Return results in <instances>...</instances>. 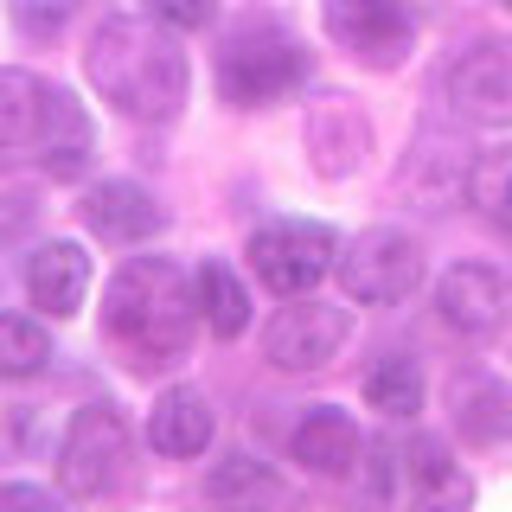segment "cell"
Returning a JSON list of instances; mask_svg holds the SVG:
<instances>
[{
  "label": "cell",
  "mask_w": 512,
  "mask_h": 512,
  "mask_svg": "<svg viewBox=\"0 0 512 512\" xmlns=\"http://www.w3.org/2000/svg\"><path fill=\"white\" fill-rule=\"evenodd\" d=\"M84 295H90V256L84 244H71V237H52V244H39L26 256V301L39 314H77L84 308Z\"/></svg>",
  "instance_id": "13"
},
{
  "label": "cell",
  "mask_w": 512,
  "mask_h": 512,
  "mask_svg": "<svg viewBox=\"0 0 512 512\" xmlns=\"http://www.w3.org/2000/svg\"><path fill=\"white\" fill-rule=\"evenodd\" d=\"M128 474V423L116 404H84L58 442V487L71 500H109Z\"/></svg>",
  "instance_id": "7"
},
{
  "label": "cell",
  "mask_w": 512,
  "mask_h": 512,
  "mask_svg": "<svg viewBox=\"0 0 512 512\" xmlns=\"http://www.w3.org/2000/svg\"><path fill=\"white\" fill-rule=\"evenodd\" d=\"M77 218H84L103 244H141V237H154L160 224H167V212L154 205V192L135 186V180H96V186H84Z\"/></svg>",
  "instance_id": "12"
},
{
  "label": "cell",
  "mask_w": 512,
  "mask_h": 512,
  "mask_svg": "<svg viewBox=\"0 0 512 512\" xmlns=\"http://www.w3.org/2000/svg\"><path fill=\"white\" fill-rule=\"evenodd\" d=\"M308 84V52L276 20H244L218 52V96L231 109H269Z\"/></svg>",
  "instance_id": "4"
},
{
  "label": "cell",
  "mask_w": 512,
  "mask_h": 512,
  "mask_svg": "<svg viewBox=\"0 0 512 512\" xmlns=\"http://www.w3.org/2000/svg\"><path fill=\"white\" fill-rule=\"evenodd\" d=\"M77 13V0H13V26L32 39H52V32Z\"/></svg>",
  "instance_id": "25"
},
{
  "label": "cell",
  "mask_w": 512,
  "mask_h": 512,
  "mask_svg": "<svg viewBox=\"0 0 512 512\" xmlns=\"http://www.w3.org/2000/svg\"><path fill=\"white\" fill-rule=\"evenodd\" d=\"M199 288L173 256H128L109 276L103 301V333L122 352L128 372H167L192 352L199 333Z\"/></svg>",
  "instance_id": "1"
},
{
  "label": "cell",
  "mask_w": 512,
  "mask_h": 512,
  "mask_svg": "<svg viewBox=\"0 0 512 512\" xmlns=\"http://www.w3.org/2000/svg\"><path fill=\"white\" fill-rule=\"evenodd\" d=\"M0 512H64V506L32 480H0Z\"/></svg>",
  "instance_id": "26"
},
{
  "label": "cell",
  "mask_w": 512,
  "mask_h": 512,
  "mask_svg": "<svg viewBox=\"0 0 512 512\" xmlns=\"http://www.w3.org/2000/svg\"><path fill=\"white\" fill-rule=\"evenodd\" d=\"M205 500H212V512H282L288 487L269 461L224 455V461H212V474H205Z\"/></svg>",
  "instance_id": "18"
},
{
  "label": "cell",
  "mask_w": 512,
  "mask_h": 512,
  "mask_svg": "<svg viewBox=\"0 0 512 512\" xmlns=\"http://www.w3.org/2000/svg\"><path fill=\"white\" fill-rule=\"evenodd\" d=\"M288 455H295L308 474H320V480H346L352 468H359V455H365V436H359V423H352L346 410L320 404V410H308L295 423Z\"/></svg>",
  "instance_id": "15"
},
{
  "label": "cell",
  "mask_w": 512,
  "mask_h": 512,
  "mask_svg": "<svg viewBox=\"0 0 512 512\" xmlns=\"http://www.w3.org/2000/svg\"><path fill=\"white\" fill-rule=\"evenodd\" d=\"M0 148L39 154L58 180H71L96 148V128L64 84L39 71H0Z\"/></svg>",
  "instance_id": "3"
},
{
  "label": "cell",
  "mask_w": 512,
  "mask_h": 512,
  "mask_svg": "<svg viewBox=\"0 0 512 512\" xmlns=\"http://www.w3.org/2000/svg\"><path fill=\"white\" fill-rule=\"evenodd\" d=\"M436 320H442L448 333H461V340H474V346L500 340V333L512 327V282H506V269H493V263H455V269H442V282H436Z\"/></svg>",
  "instance_id": "10"
},
{
  "label": "cell",
  "mask_w": 512,
  "mask_h": 512,
  "mask_svg": "<svg viewBox=\"0 0 512 512\" xmlns=\"http://www.w3.org/2000/svg\"><path fill=\"white\" fill-rule=\"evenodd\" d=\"M84 77L128 122H173L186 109V90H192L180 39L154 20H135V13H116V20H103L90 32Z\"/></svg>",
  "instance_id": "2"
},
{
  "label": "cell",
  "mask_w": 512,
  "mask_h": 512,
  "mask_svg": "<svg viewBox=\"0 0 512 512\" xmlns=\"http://www.w3.org/2000/svg\"><path fill=\"white\" fill-rule=\"evenodd\" d=\"M468 205L493 224V231L512 237V141L506 148H487L468 167Z\"/></svg>",
  "instance_id": "22"
},
{
  "label": "cell",
  "mask_w": 512,
  "mask_h": 512,
  "mask_svg": "<svg viewBox=\"0 0 512 512\" xmlns=\"http://www.w3.org/2000/svg\"><path fill=\"white\" fill-rule=\"evenodd\" d=\"M455 436L474 448H500L512 442V384L500 372H461L455 378Z\"/></svg>",
  "instance_id": "17"
},
{
  "label": "cell",
  "mask_w": 512,
  "mask_h": 512,
  "mask_svg": "<svg viewBox=\"0 0 512 512\" xmlns=\"http://www.w3.org/2000/svg\"><path fill=\"white\" fill-rule=\"evenodd\" d=\"M506 7H512V0H506Z\"/></svg>",
  "instance_id": "27"
},
{
  "label": "cell",
  "mask_w": 512,
  "mask_h": 512,
  "mask_svg": "<svg viewBox=\"0 0 512 512\" xmlns=\"http://www.w3.org/2000/svg\"><path fill=\"white\" fill-rule=\"evenodd\" d=\"M52 365V333L32 314H0V378H39Z\"/></svg>",
  "instance_id": "23"
},
{
  "label": "cell",
  "mask_w": 512,
  "mask_h": 512,
  "mask_svg": "<svg viewBox=\"0 0 512 512\" xmlns=\"http://www.w3.org/2000/svg\"><path fill=\"white\" fill-rule=\"evenodd\" d=\"M250 269H256V282L282 301L314 295V288L340 269V231H333V224H314V218H269L263 231L250 237Z\"/></svg>",
  "instance_id": "5"
},
{
  "label": "cell",
  "mask_w": 512,
  "mask_h": 512,
  "mask_svg": "<svg viewBox=\"0 0 512 512\" xmlns=\"http://www.w3.org/2000/svg\"><path fill=\"white\" fill-rule=\"evenodd\" d=\"M365 404H372L378 416H397V423H410V416L423 410V365L404 359V352L378 359L372 372H365Z\"/></svg>",
  "instance_id": "21"
},
{
  "label": "cell",
  "mask_w": 512,
  "mask_h": 512,
  "mask_svg": "<svg viewBox=\"0 0 512 512\" xmlns=\"http://www.w3.org/2000/svg\"><path fill=\"white\" fill-rule=\"evenodd\" d=\"M141 7H148V20L167 26V32H205L218 20V0H141Z\"/></svg>",
  "instance_id": "24"
},
{
  "label": "cell",
  "mask_w": 512,
  "mask_h": 512,
  "mask_svg": "<svg viewBox=\"0 0 512 512\" xmlns=\"http://www.w3.org/2000/svg\"><path fill=\"white\" fill-rule=\"evenodd\" d=\"M352 333V314L333 308V301H308L295 295L288 308H276V320L263 327V359L276 365L288 378H308V372H327L333 359H340Z\"/></svg>",
  "instance_id": "8"
},
{
  "label": "cell",
  "mask_w": 512,
  "mask_h": 512,
  "mask_svg": "<svg viewBox=\"0 0 512 512\" xmlns=\"http://www.w3.org/2000/svg\"><path fill=\"white\" fill-rule=\"evenodd\" d=\"M404 474H410V512H474V474L436 436H416L404 448Z\"/></svg>",
  "instance_id": "16"
},
{
  "label": "cell",
  "mask_w": 512,
  "mask_h": 512,
  "mask_svg": "<svg viewBox=\"0 0 512 512\" xmlns=\"http://www.w3.org/2000/svg\"><path fill=\"white\" fill-rule=\"evenodd\" d=\"M192 288H199V314L218 340H237L250 327V288L237 282L231 263H199L192 269Z\"/></svg>",
  "instance_id": "20"
},
{
  "label": "cell",
  "mask_w": 512,
  "mask_h": 512,
  "mask_svg": "<svg viewBox=\"0 0 512 512\" xmlns=\"http://www.w3.org/2000/svg\"><path fill=\"white\" fill-rule=\"evenodd\" d=\"M448 109L474 128L512 122V39H474L448 64Z\"/></svg>",
  "instance_id": "11"
},
{
  "label": "cell",
  "mask_w": 512,
  "mask_h": 512,
  "mask_svg": "<svg viewBox=\"0 0 512 512\" xmlns=\"http://www.w3.org/2000/svg\"><path fill=\"white\" fill-rule=\"evenodd\" d=\"M423 282V244L404 231V224H372L352 244H340V288L346 301H365V308H391V301L416 295Z\"/></svg>",
  "instance_id": "6"
},
{
  "label": "cell",
  "mask_w": 512,
  "mask_h": 512,
  "mask_svg": "<svg viewBox=\"0 0 512 512\" xmlns=\"http://www.w3.org/2000/svg\"><path fill=\"white\" fill-rule=\"evenodd\" d=\"M327 39L372 71H397L416 45V13L404 0H320Z\"/></svg>",
  "instance_id": "9"
},
{
  "label": "cell",
  "mask_w": 512,
  "mask_h": 512,
  "mask_svg": "<svg viewBox=\"0 0 512 512\" xmlns=\"http://www.w3.org/2000/svg\"><path fill=\"white\" fill-rule=\"evenodd\" d=\"M148 442H154V455H167V461L205 455V448H212V404H205L199 391H186V384L167 391L148 410Z\"/></svg>",
  "instance_id": "19"
},
{
  "label": "cell",
  "mask_w": 512,
  "mask_h": 512,
  "mask_svg": "<svg viewBox=\"0 0 512 512\" xmlns=\"http://www.w3.org/2000/svg\"><path fill=\"white\" fill-rule=\"evenodd\" d=\"M308 154H314V167L327 173V180L359 173V160L372 154V122H365V109L352 103V96H327V103H314V116H308Z\"/></svg>",
  "instance_id": "14"
}]
</instances>
